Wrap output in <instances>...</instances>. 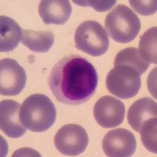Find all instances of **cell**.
Returning <instances> with one entry per match:
<instances>
[{
    "label": "cell",
    "instance_id": "obj_1",
    "mask_svg": "<svg viewBox=\"0 0 157 157\" xmlns=\"http://www.w3.org/2000/svg\"><path fill=\"white\" fill-rule=\"evenodd\" d=\"M98 75L93 64L85 57L70 55L58 61L52 68L48 85L58 101L79 105L94 94Z\"/></svg>",
    "mask_w": 157,
    "mask_h": 157
},
{
    "label": "cell",
    "instance_id": "obj_2",
    "mask_svg": "<svg viewBox=\"0 0 157 157\" xmlns=\"http://www.w3.org/2000/svg\"><path fill=\"white\" fill-rule=\"evenodd\" d=\"M20 120L24 127L32 132L49 130L56 121L57 113L54 103L43 94L28 97L20 109Z\"/></svg>",
    "mask_w": 157,
    "mask_h": 157
},
{
    "label": "cell",
    "instance_id": "obj_3",
    "mask_svg": "<svg viewBox=\"0 0 157 157\" xmlns=\"http://www.w3.org/2000/svg\"><path fill=\"white\" fill-rule=\"evenodd\" d=\"M105 29L114 41L128 43L133 41L140 32L141 21L128 6L118 5L106 16Z\"/></svg>",
    "mask_w": 157,
    "mask_h": 157
},
{
    "label": "cell",
    "instance_id": "obj_4",
    "mask_svg": "<svg viewBox=\"0 0 157 157\" xmlns=\"http://www.w3.org/2000/svg\"><path fill=\"white\" fill-rule=\"evenodd\" d=\"M74 40L78 50L93 57L105 54L109 47L107 32L95 21H86L78 25Z\"/></svg>",
    "mask_w": 157,
    "mask_h": 157
},
{
    "label": "cell",
    "instance_id": "obj_5",
    "mask_svg": "<svg viewBox=\"0 0 157 157\" xmlns=\"http://www.w3.org/2000/svg\"><path fill=\"white\" fill-rule=\"evenodd\" d=\"M141 86V75L137 70L127 65L114 66L106 77L108 90L114 96L124 100L135 97Z\"/></svg>",
    "mask_w": 157,
    "mask_h": 157
},
{
    "label": "cell",
    "instance_id": "obj_6",
    "mask_svg": "<svg viewBox=\"0 0 157 157\" xmlns=\"http://www.w3.org/2000/svg\"><path fill=\"white\" fill-rule=\"evenodd\" d=\"M89 137L83 127L77 124L64 125L54 137V145L64 155L76 156L86 149Z\"/></svg>",
    "mask_w": 157,
    "mask_h": 157
},
{
    "label": "cell",
    "instance_id": "obj_7",
    "mask_svg": "<svg viewBox=\"0 0 157 157\" xmlns=\"http://www.w3.org/2000/svg\"><path fill=\"white\" fill-rule=\"evenodd\" d=\"M25 69L12 58L0 61V94L2 96H16L21 93L26 85Z\"/></svg>",
    "mask_w": 157,
    "mask_h": 157
},
{
    "label": "cell",
    "instance_id": "obj_8",
    "mask_svg": "<svg viewBox=\"0 0 157 157\" xmlns=\"http://www.w3.org/2000/svg\"><path fill=\"white\" fill-rule=\"evenodd\" d=\"M97 123L104 128H115L124 120L125 106L119 99L111 96L101 98L94 107Z\"/></svg>",
    "mask_w": 157,
    "mask_h": 157
},
{
    "label": "cell",
    "instance_id": "obj_9",
    "mask_svg": "<svg viewBox=\"0 0 157 157\" xmlns=\"http://www.w3.org/2000/svg\"><path fill=\"white\" fill-rule=\"evenodd\" d=\"M137 142L132 133L126 129H116L108 132L102 141V148L107 156H132Z\"/></svg>",
    "mask_w": 157,
    "mask_h": 157
},
{
    "label": "cell",
    "instance_id": "obj_10",
    "mask_svg": "<svg viewBox=\"0 0 157 157\" xmlns=\"http://www.w3.org/2000/svg\"><path fill=\"white\" fill-rule=\"evenodd\" d=\"M21 105L13 100H3L0 102V128L10 138H18L27 131L20 120Z\"/></svg>",
    "mask_w": 157,
    "mask_h": 157
},
{
    "label": "cell",
    "instance_id": "obj_11",
    "mask_svg": "<svg viewBox=\"0 0 157 157\" xmlns=\"http://www.w3.org/2000/svg\"><path fill=\"white\" fill-rule=\"evenodd\" d=\"M71 11V3L67 0H43L39 2V14L46 25H64Z\"/></svg>",
    "mask_w": 157,
    "mask_h": 157
},
{
    "label": "cell",
    "instance_id": "obj_12",
    "mask_svg": "<svg viewBox=\"0 0 157 157\" xmlns=\"http://www.w3.org/2000/svg\"><path fill=\"white\" fill-rule=\"evenodd\" d=\"M157 105L152 98H142L132 104L128 110L127 120L136 132H140L141 126L151 118H156Z\"/></svg>",
    "mask_w": 157,
    "mask_h": 157
},
{
    "label": "cell",
    "instance_id": "obj_13",
    "mask_svg": "<svg viewBox=\"0 0 157 157\" xmlns=\"http://www.w3.org/2000/svg\"><path fill=\"white\" fill-rule=\"evenodd\" d=\"M22 29L12 18L0 17V51H13L22 40Z\"/></svg>",
    "mask_w": 157,
    "mask_h": 157
},
{
    "label": "cell",
    "instance_id": "obj_14",
    "mask_svg": "<svg viewBox=\"0 0 157 157\" xmlns=\"http://www.w3.org/2000/svg\"><path fill=\"white\" fill-rule=\"evenodd\" d=\"M54 42V35L51 31L24 30L21 43L36 53H47Z\"/></svg>",
    "mask_w": 157,
    "mask_h": 157
},
{
    "label": "cell",
    "instance_id": "obj_15",
    "mask_svg": "<svg viewBox=\"0 0 157 157\" xmlns=\"http://www.w3.org/2000/svg\"><path fill=\"white\" fill-rule=\"evenodd\" d=\"M117 65L132 67L138 71L140 75H142L149 68L150 63L143 58L138 49L129 47L120 51L116 56L114 66Z\"/></svg>",
    "mask_w": 157,
    "mask_h": 157
},
{
    "label": "cell",
    "instance_id": "obj_16",
    "mask_svg": "<svg viewBox=\"0 0 157 157\" xmlns=\"http://www.w3.org/2000/svg\"><path fill=\"white\" fill-rule=\"evenodd\" d=\"M157 28L152 27L142 35L139 42V52L149 63H157Z\"/></svg>",
    "mask_w": 157,
    "mask_h": 157
},
{
    "label": "cell",
    "instance_id": "obj_17",
    "mask_svg": "<svg viewBox=\"0 0 157 157\" xmlns=\"http://www.w3.org/2000/svg\"><path fill=\"white\" fill-rule=\"evenodd\" d=\"M156 118H151L143 123L140 130L141 142L149 152L156 153Z\"/></svg>",
    "mask_w": 157,
    "mask_h": 157
},
{
    "label": "cell",
    "instance_id": "obj_18",
    "mask_svg": "<svg viewBox=\"0 0 157 157\" xmlns=\"http://www.w3.org/2000/svg\"><path fill=\"white\" fill-rule=\"evenodd\" d=\"M130 6L136 13L143 16H150L154 14L157 10V2L155 0L150 1H135L130 0Z\"/></svg>",
    "mask_w": 157,
    "mask_h": 157
},
{
    "label": "cell",
    "instance_id": "obj_19",
    "mask_svg": "<svg viewBox=\"0 0 157 157\" xmlns=\"http://www.w3.org/2000/svg\"><path fill=\"white\" fill-rule=\"evenodd\" d=\"M73 2L81 6H91L96 11L104 12L113 7L116 1H73Z\"/></svg>",
    "mask_w": 157,
    "mask_h": 157
}]
</instances>
